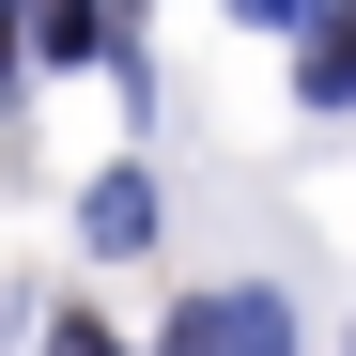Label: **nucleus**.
I'll return each mask as SVG.
<instances>
[{"mask_svg":"<svg viewBox=\"0 0 356 356\" xmlns=\"http://www.w3.org/2000/svg\"><path fill=\"white\" fill-rule=\"evenodd\" d=\"M170 356H294V310L248 279V294H202L186 325H170Z\"/></svg>","mask_w":356,"mask_h":356,"instance_id":"nucleus-1","label":"nucleus"},{"mask_svg":"<svg viewBox=\"0 0 356 356\" xmlns=\"http://www.w3.org/2000/svg\"><path fill=\"white\" fill-rule=\"evenodd\" d=\"M16 47H31V63H93V47H108V0H16Z\"/></svg>","mask_w":356,"mask_h":356,"instance_id":"nucleus-2","label":"nucleus"},{"mask_svg":"<svg viewBox=\"0 0 356 356\" xmlns=\"http://www.w3.org/2000/svg\"><path fill=\"white\" fill-rule=\"evenodd\" d=\"M78 232H93L108 264H124V248H155V186H140V170H93V202H78Z\"/></svg>","mask_w":356,"mask_h":356,"instance_id":"nucleus-3","label":"nucleus"},{"mask_svg":"<svg viewBox=\"0 0 356 356\" xmlns=\"http://www.w3.org/2000/svg\"><path fill=\"white\" fill-rule=\"evenodd\" d=\"M294 93H310V108L356 93V31H341V0H325V16H294Z\"/></svg>","mask_w":356,"mask_h":356,"instance_id":"nucleus-4","label":"nucleus"},{"mask_svg":"<svg viewBox=\"0 0 356 356\" xmlns=\"http://www.w3.org/2000/svg\"><path fill=\"white\" fill-rule=\"evenodd\" d=\"M232 16H248V31H294V16H325V0H232Z\"/></svg>","mask_w":356,"mask_h":356,"instance_id":"nucleus-5","label":"nucleus"},{"mask_svg":"<svg viewBox=\"0 0 356 356\" xmlns=\"http://www.w3.org/2000/svg\"><path fill=\"white\" fill-rule=\"evenodd\" d=\"M47 356H124V341H108V325H47Z\"/></svg>","mask_w":356,"mask_h":356,"instance_id":"nucleus-6","label":"nucleus"}]
</instances>
